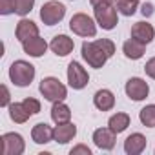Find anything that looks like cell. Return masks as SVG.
I'll return each instance as SVG.
<instances>
[{
	"label": "cell",
	"mask_w": 155,
	"mask_h": 155,
	"mask_svg": "<svg viewBox=\"0 0 155 155\" xmlns=\"http://www.w3.org/2000/svg\"><path fill=\"white\" fill-rule=\"evenodd\" d=\"M15 6H17L15 13L20 15V17H26V15L31 13V9L35 6V0H15Z\"/></svg>",
	"instance_id": "cell-25"
},
{
	"label": "cell",
	"mask_w": 155,
	"mask_h": 155,
	"mask_svg": "<svg viewBox=\"0 0 155 155\" xmlns=\"http://www.w3.org/2000/svg\"><path fill=\"white\" fill-rule=\"evenodd\" d=\"M48 48H49V44H48L40 35L29 38V40H26V42H22V49H24V53L29 55V57H33V58L42 57V55L48 51Z\"/></svg>",
	"instance_id": "cell-13"
},
{
	"label": "cell",
	"mask_w": 155,
	"mask_h": 155,
	"mask_svg": "<svg viewBox=\"0 0 155 155\" xmlns=\"http://www.w3.org/2000/svg\"><path fill=\"white\" fill-rule=\"evenodd\" d=\"M115 53V44L110 38H99L95 42H84L82 44V58L88 62V66L101 69L111 58Z\"/></svg>",
	"instance_id": "cell-1"
},
{
	"label": "cell",
	"mask_w": 155,
	"mask_h": 155,
	"mask_svg": "<svg viewBox=\"0 0 155 155\" xmlns=\"http://www.w3.org/2000/svg\"><path fill=\"white\" fill-rule=\"evenodd\" d=\"M31 139L35 144H48L53 140V128L48 126L46 122H38L31 130Z\"/></svg>",
	"instance_id": "cell-19"
},
{
	"label": "cell",
	"mask_w": 155,
	"mask_h": 155,
	"mask_svg": "<svg viewBox=\"0 0 155 155\" xmlns=\"http://www.w3.org/2000/svg\"><path fill=\"white\" fill-rule=\"evenodd\" d=\"M93 104H95V108L97 110H101V111H110V110H113V106H115V95H113V91H110V90H99L97 93H95V97H93Z\"/></svg>",
	"instance_id": "cell-18"
},
{
	"label": "cell",
	"mask_w": 155,
	"mask_h": 155,
	"mask_svg": "<svg viewBox=\"0 0 155 155\" xmlns=\"http://www.w3.org/2000/svg\"><path fill=\"white\" fill-rule=\"evenodd\" d=\"M69 29L79 37H95L97 35V22L86 13H75L69 20Z\"/></svg>",
	"instance_id": "cell-5"
},
{
	"label": "cell",
	"mask_w": 155,
	"mask_h": 155,
	"mask_svg": "<svg viewBox=\"0 0 155 155\" xmlns=\"http://www.w3.org/2000/svg\"><path fill=\"white\" fill-rule=\"evenodd\" d=\"M93 15H95V22L106 31L115 29L119 24V11H117L115 4H111V2L93 6Z\"/></svg>",
	"instance_id": "cell-3"
},
{
	"label": "cell",
	"mask_w": 155,
	"mask_h": 155,
	"mask_svg": "<svg viewBox=\"0 0 155 155\" xmlns=\"http://www.w3.org/2000/svg\"><path fill=\"white\" fill-rule=\"evenodd\" d=\"M0 144H2V155H22L26 150L24 137L15 131L4 133L0 137Z\"/></svg>",
	"instance_id": "cell-8"
},
{
	"label": "cell",
	"mask_w": 155,
	"mask_h": 155,
	"mask_svg": "<svg viewBox=\"0 0 155 155\" xmlns=\"http://www.w3.org/2000/svg\"><path fill=\"white\" fill-rule=\"evenodd\" d=\"M144 71H146V75L150 77V79L155 81V57H151L150 60H146V64H144Z\"/></svg>",
	"instance_id": "cell-29"
},
{
	"label": "cell",
	"mask_w": 155,
	"mask_h": 155,
	"mask_svg": "<svg viewBox=\"0 0 155 155\" xmlns=\"http://www.w3.org/2000/svg\"><path fill=\"white\" fill-rule=\"evenodd\" d=\"M42 97L49 102H57V101H64L68 97V88L57 79V77H44L38 86Z\"/></svg>",
	"instance_id": "cell-4"
},
{
	"label": "cell",
	"mask_w": 155,
	"mask_h": 155,
	"mask_svg": "<svg viewBox=\"0 0 155 155\" xmlns=\"http://www.w3.org/2000/svg\"><path fill=\"white\" fill-rule=\"evenodd\" d=\"M131 38L148 46L155 38V28L148 22H137V24L131 26Z\"/></svg>",
	"instance_id": "cell-11"
},
{
	"label": "cell",
	"mask_w": 155,
	"mask_h": 155,
	"mask_svg": "<svg viewBox=\"0 0 155 155\" xmlns=\"http://www.w3.org/2000/svg\"><path fill=\"white\" fill-rule=\"evenodd\" d=\"M151 13H153V6H151V4H142V15L150 17Z\"/></svg>",
	"instance_id": "cell-31"
},
{
	"label": "cell",
	"mask_w": 155,
	"mask_h": 155,
	"mask_svg": "<svg viewBox=\"0 0 155 155\" xmlns=\"http://www.w3.org/2000/svg\"><path fill=\"white\" fill-rule=\"evenodd\" d=\"M115 8L120 15L131 17V15H135V11L139 8V0H115Z\"/></svg>",
	"instance_id": "cell-23"
},
{
	"label": "cell",
	"mask_w": 155,
	"mask_h": 155,
	"mask_svg": "<svg viewBox=\"0 0 155 155\" xmlns=\"http://www.w3.org/2000/svg\"><path fill=\"white\" fill-rule=\"evenodd\" d=\"M69 153H71V155H91V150H90L86 144H77V146L71 148Z\"/></svg>",
	"instance_id": "cell-28"
},
{
	"label": "cell",
	"mask_w": 155,
	"mask_h": 155,
	"mask_svg": "<svg viewBox=\"0 0 155 155\" xmlns=\"http://www.w3.org/2000/svg\"><path fill=\"white\" fill-rule=\"evenodd\" d=\"M9 79L18 88L29 86L35 79V66L29 64L28 60H15L9 66Z\"/></svg>",
	"instance_id": "cell-2"
},
{
	"label": "cell",
	"mask_w": 155,
	"mask_h": 155,
	"mask_svg": "<svg viewBox=\"0 0 155 155\" xmlns=\"http://www.w3.org/2000/svg\"><path fill=\"white\" fill-rule=\"evenodd\" d=\"M11 101V95H9V90H8V86L6 84H2V101H0V106L2 108H9V102Z\"/></svg>",
	"instance_id": "cell-30"
},
{
	"label": "cell",
	"mask_w": 155,
	"mask_h": 155,
	"mask_svg": "<svg viewBox=\"0 0 155 155\" xmlns=\"http://www.w3.org/2000/svg\"><path fill=\"white\" fill-rule=\"evenodd\" d=\"M124 91H126V95L131 101L139 102V101H144L148 97L150 86H148V82L144 79H140V77H131V79L126 82V86H124Z\"/></svg>",
	"instance_id": "cell-9"
},
{
	"label": "cell",
	"mask_w": 155,
	"mask_h": 155,
	"mask_svg": "<svg viewBox=\"0 0 155 155\" xmlns=\"http://www.w3.org/2000/svg\"><path fill=\"white\" fill-rule=\"evenodd\" d=\"M51 119L55 124H64V122H71V110L68 104H64V101H57L51 106Z\"/></svg>",
	"instance_id": "cell-20"
},
{
	"label": "cell",
	"mask_w": 155,
	"mask_h": 155,
	"mask_svg": "<svg viewBox=\"0 0 155 155\" xmlns=\"http://www.w3.org/2000/svg\"><path fill=\"white\" fill-rule=\"evenodd\" d=\"M68 82L73 90H84L90 82V75L86 71V68H82L81 62L71 60L68 66Z\"/></svg>",
	"instance_id": "cell-7"
},
{
	"label": "cell",
	"mask_w": 155,
	"mask_h": 155,
	"mask_svg": "<svg viewBox=\"0 0 155 155\" xmlns=\"http://www.w3.org/2000/svg\"><path fill=\"white\" fill-rule=\"evenodd\" d=\"M115 140H117V133L108 126V128H97L93 131V142L99 150H113L115 146Z\"/></svg>",
	"instance_id": "cell-10"
},
{
	"label": "cell",
	"mask_w": 155,
	"mask_h": 155,
	"mask_svg": "<svg viewBox=\"0 0 155 155\" xmlns=\"http://www.w3.org/2000/svg\"><path fill=\"white\" fill-rule=\"evenodd\" d=\"M130 115L128 113H122V111H117V113H113L111 117H110V120H108V126L119 135V133H122L128 126H130Z\"/></svg>",
	"instance_id": "cell-21"
},
{
	"label": "cell",
	"mask_w": 155,
	"mask_h": 155,
	"mask_svg": "<svg viewBox=\"0 0 155 155\" xmlns=\"http://www.w3.org/2000/svg\"><path fill=\"white\" fill-rule=\"evenodd\" d=\"M75 135H77V126L73 122L57 124L53 128V140L58 142V144H68L69 140H73Z\"/></svg>",
	"instance_id": "cell-14"
},
{
	"label": "cell",
	"mask_w": 155,
	"mask_h": 155,
	"mask_svg": "<svg viewBox=\"0 0 155 155\" xmlns=\"http://www.w3.org/2000/svg\"><path fill=\"white\" fill-rule=\"evenodd\" d=\"M66 17V6L57 2V0H49L40 8V20L46 26H55Z\"/></svg>",
	"instance_id": "cell-6"
},
{
	"label": "cell",
	"mask_w": 155,
	"mask_h": 155,
	"mask_svg": "<svg viewBox=\"0 0 155 155\" xmlns=\"http://www.w3.org/2000/svg\"><path fill=\"white\" fill-rule=\"evenodd\" d=\"M9 117H11L13 122L24 124V122L31 117V113L26 110L24 102H13V104H9Z\"/></svg>",
	"instance_id": "cell-22"
},
{
	"label": "cell",
	"mask_w": 155,
	"mask_h": 155,
	"mask_svg": "<svg viewBox=\"0 0 155 155\" xmlns=\"http://www.w3.org/2000/svg\"><path fill=\"white\" fill-rule=\"evenodd\" d=\"M49 48H51V51H53L57 57H68V55L73 51L75 42H73V38H69L68 35H57V37H53V40L49 42Z\"/></svg>",
	"instance_id": "cell-12"
},
{
	"label": "cell",
	"mask_w": 155,
	"mask_h": 155,
	"mask_svg": "<svg viewBox=\"0 0 155 155\" xmlns=\"http://www.w3.org/2000/svg\"><path fill=\"white\" fill-rule=\"evenodd\" d=\"M146 150V137L142 133H131L124 140V151L128 155H139Z\"/></svg>",
	"instance_id": "cell-16"
},
{
	"label": "cell",
	"mask_w": 155,
	"mask_h": 155,
	"mask_svg": "<svg viewBox=\"0 0 155 155\" xmlns=\"http://www.w3.org/2000/svg\"><path fill=\"white\" fill-rule=\"evenodd\" d=\"M122 53H124V57L130 58V60H139V58H142L144 53H146V44H142V42H139V40H135V38H128V40L122 44Z\"/></svg>",
	"instance_id": "cell-17"
},
{
	"label": "cell",
	"mask_w": 155,
	"mask_h": 155,
	"mask_svg": "<svg viewBox=\"0 0 155 155\" xmlns=\"http://www.w3.org/2000/svg\"><path fill=\"white\" fill-rule=\"evenodd\" d=\"M15 37H17L20 42H26V40H29V38H33V37H38V26H37L33 20L22 18V20L17 24Z\"/></svg>",
	"instance_id": "cell-15"
},
{
	"label": "cell",
	"mask_w": 155,
	"mask_h": 155,
	"mask_svg": "<svg viewBox=\"0 0 155 155\" xmlns=\"http://www.w3.org/2000/svg\"><path fill=\"white\" fill-rule=\"evenodd\" d=\"M17 11L15 0H0V15H11Z\"/></svg>",
	"instance_id": "cell-27"
},
{
	"label": "cell",
	"mask_w": 155,
	"mask_h": 155,
	"mask_svg": "<svg viewBox=\"0 0 155 155\" xmlns=\"http://www.w3.org/2000/svg\"><path fill=\"white\" fill-rule=\"evenodd\" d=\"M108 2H113V0H90L91 6H99V4H108Z\"/></svg>",
	"instance_id": "cell-32"
},
{
	"label": "cell",
	"mask_w": 155,
	"mask_h": 155,
	"mask_svg": "<svg viewBox=\"0 0 155 155\" xmlns=\"http://www.w3.org/2000/svg\"><path fill=\"white\" fill-rule=\"evenodd\" d=\"M139 119L146 128H155V104H148L139 111Z\"/></svg>",
	"instance_id": "cell-24"
},
{
	"label": "cell",
	"mask_w": 155,
	"mask_h": 155,
	"mask_svg": "<svg viewBox=\"0 0 155 155\" xmlns=\"http://www.w3.org/2000/svg\"><path fill=\"white\" fill-rule=\"evenodd\" d=\"M22 102H24L26 110H28L31 115H37V113H40V101H37V99H33V97H26Z\"/></svg>",
	"instance_id": "cell-26"
}]
</instances>
